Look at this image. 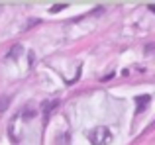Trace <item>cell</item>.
<instances>
[{
    "mask_svg": "<svg viewBox=\"0 0 155 145\" xmlns=\"http://www.w3.org/2000/svg\"><path fill=\"white\" fill-rule=\"evenodd\" d=\"M88 141L92 145H108L112 143V131L104 126H98L88 134Z\"/></svg>",
    "mask_w": 155,
    "mask_h": 145,
    "instance_id": "6da1fadb",
    "label": "cell"
},
{
    "mask_svg": "<svg viewBox=\"0 0 155 145\" xmlns=\"http://www.w3.org/2000/svg\"><path fill=\"white\" fill-rule=\"evenodd\" d=\"M53 108H57V100H51V102L43 104V122L45 124H47V120H49V114H51Z\"/></svg>",
    "mask_w": 155,
    "mask_h": 145,
    "instance_id": "7a4b0ae2",
    "label": "cell"
},
{
    "mask_svg": "<svg viewBox=\"0 0 155 145\" xmlns=\"http://www.w3.org/2000/svg\"><path fill=\"white\" fill-rule=\"evenodd\" d=\"M149 100H151V96H149V94L137 96V98H136V102H137V112L145 110V106H147V104H149Z\"/></svg>",
    "mask_w": 155,
    "mask_h": 145,
    "instance_id": "3957f363",
    "label": "cell"
},
{
    "mask_svg": "<svg viewBox=\"0 0 155 145\" xmlns=\"http://www.w3.org/2000/svg\"><path fill=\"white\" fill-rule=\"evenodd\" d=\"M71 137H69V134H61L55 137V145H71Z\"/></svg>",
    "mask_w": 155,
    "mask_h": 145,
    "instance_id": "277c9868",
    "label": "cell"
},
{
    "mask_svg": "<svg viewBox=\"0 0 155 145\" xmlns=\"http://www.w3.org/2000/svg\"><path fill=\"white\" fill-rule=\"evenodd\" d=\"M20 53H22V45L18 43V45H14V47L10 49V53H8V57H10V59H18V57H20Z\"/></svg>",
    "mask_w": 155,
    "mask_h": 145,
    "instance_id": "5b68a950",
    "label": "cell"
},
{
    "mask_svg": "<svg viewBox=\"0 0 155 145\" xmlns=\"http://www.w3.org/2000/svg\"><path fill=\"white\" fill-rule=\"evenodd\" d=\"M8 106H10V96H2L0 98V112H4Z\"/></svg>",
    "mask_w": 155,
    "mask_h": 145,
    "instance_id": "8992f818",
    "label": "cell"
},
{
    "mask_svg": "<svg viewBox=\"0 0 155 145\" xmlns=\"http://www.w3.org/2000/svg\"><path fill=\"white\" fill-rule=\"evenodd\" d=\"M63 8H67V4H55V6L51 8V12H59V10H63Z\"/></svg>",
    "mask_w": 155,
    "mask_h": 145,
    "instance_id": "52a82bcc",
    "label": "cell"
}]
</instances>
